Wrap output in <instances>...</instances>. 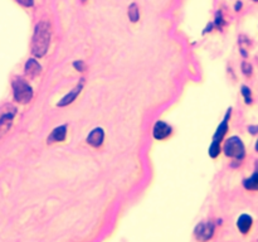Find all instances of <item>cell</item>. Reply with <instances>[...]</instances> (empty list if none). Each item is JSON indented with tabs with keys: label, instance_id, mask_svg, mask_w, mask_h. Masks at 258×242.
Listing matches in <instances>:
<instances>
[{
	"label": "cell",
	"instance_id": "6da1fadb",
	"mask_svg": "<svg viewBox=\"0 0 258 242\" xmlns=\"http://www.w3.org/2000/svg\"><path fill=\"white\" fill-rule=\"evenodd\" d=\"M50 41V31L49 25L46 22H41L37 24L31 41V50L33 54L37 57H43L47 53Z\"/></svg>",
	"mask_w": 258,
	"mask_h": 242
},
{
	"label": "cell",
	"instance_id": "7a4b0ae2",
	"mask_svg": "<svg viewBox=\"0 0 258 242\" xmlns=\"http://www.w3.org/2000/svg\"><path fill=\"white\" fill-rule=\"evenodd\" d=\"M13 91H14V97L18 102L20 104H27L33 97V90H31L30 86L28 85V82L25 80L15 79L13 81Z\"/></svg>",
	"mask_w": 258,
	"mask_h": 242
},
{
	"label": "cell",
	"instance_id": "3957f363",
	"mask_svg": "<svg viewBox=\"0 0 258 242\" xmlns=\"http://www.w3.org/2000/svg\"><path fill=\"white\" fill-rule=\"evenodd\" d=\"M224 153H226L227 157L234 158V159H243L245 153L244 145H243L242 140L238 138V136H232L224 144Z\"/></svg>",
	"mask_w": 258,
	"mask_h": 242
},
{
	"label": "cell",
	"instance_id": "277c9868",
	"mask_svg": "<svg viewBox=\"0 0 258 242\" xmlns=\"http://www.w3.org/2000/svg\"><path fill=\"white\" fill-rule=\"evenodd\" d=\"M229 116H230V110L227 113L226 117H224V120H223V123L220 124L219 128L217 129V132H215V135H214L213 143H212L211 148H209V155H211L212 158H217L218 154H219L220 142L223 140L227 130H228V119H229Z\"/></svg>",
	"mask_w": 258,
	"mask_h": 242
},
{
	"label": "cell",
	"instance_id": "5b68a950",
	"mask_svg": "<svg viewBox=\"0 0 258 242\" xmlns=\"http://www.w3.org/2000/svg\"><path fill=\"white\" fill-rule=\"evenodd\" d=\"M214 233V225L212 222H201L195 228V237L200 242H207L211 240Z\"/></svg>",
	"mask_w": 258,
	"mask_h": 242
},
{
	"label": "cell",
	"instance_id": "8992f818",
	"mask_svg": "<svg viewBox=\"0 0 258 242\" xmlns=\"http://www.w3.org/2000/svg\"><path fill=\"white\" fill-rule=\"evenodd\" d=\"M152 134H154V138L156 140H164L171 134V128L164 121H157L154 126Z\"/></svg>",
	"mask_w": 258,
	"mask_h": 242
},
{
	"label": "cell",
	"instance_id": "52a82bcc",
	"mask_svg": "<svg viewBox=\"0 0 258 242\" xmlns=\"http://www.w3.org/2000/svg\"><path fill=\"white\" fill-rule=\"evenodd\" d=\"M14 115H15V109H13L10 113H5L3 116L0 117V139L3 138L8 132V130L10 129Z\"/></svg>",
	"mask_w": 258,
	"mask_h": 242
},
{
	"label": "cell",
	"instance_id": "ba28073f",
	"mask_svg": "<svg viewBox=\"0 0 258 242\" xmlns=\"http://www.w3.org/2000/svg\"><path fill=\"white\" fill-rule=\"evenodd\" d=\"M104 130L101 129V128H96V129L92 130V131L90 132V135L87 136V143L90 145H92V146H94V148H98V146L102 144V142H104Z\"/></svg>",
	"mask_w": 258,
	"mask_h": 242
},
{
	"label": "cell",
	"instance_id": "9c48e42d",
	"mask_svg": "<svg viewBox=\"0 0 258 242\" xmlns=\"http://www.w3.org/2000/svg\"><path fill=\"white\" fill-rule=\"evenodd\" d=\"M67 128L64 125L58 126L52 131V134L48 138V143H56V142H63L66 139Z\"/></svg>",
	"mask_w": 258,
	"mask_h": 242
},
{
	"label": "cell",
	"instance_id": "30bf717a",
	"mask_svg": "<svg viewBox=\"0 0 258 242\" xmlns=\"http://www.w3.org/2000/svg\"><path fill=\"white\" fill-rule=\"evenodd\" d=\"M41 71L42 67L39 66V63L35 60H29L28 62H27V65H25V73H27L29 77H31V79L37 77V76L41 73Z\"/></svg>",
	"mask_w": 258,
	"mask_h": 242
},
{
	"label": "cell",
	"instance_id": "8fae6325",
	"mask_svg": "<svg viewBox=\"0 0 258 242\" xmlns=\"http://www.w3.org/2000/svg\"><path fill=\"white\" fill-rule=\"evenodd\" d=\"M82 86H83V82H81L77 87L75 88V90H72V91L69 92L68 95H67L66 97H63L62 100H61V102H58V106H66V105H69V104H72L73 101L76 100V97L78 96L79 92H81L82 90Z\"/></svg>",
	"mask_w": 258,
	"mask_h": 242
},
{
	"label": "cell",
	"instance_id": "7c38bea8",
	"mask_svg": "<svg viewBox=\"0 0 258 242\" xmlns=\"http://www.w3.org/2000/svg\"><path fill=\"white\" fill-rule=\"evenodd\" d=\"M252 222H253V221H252L251 216H248V214H242V216L238 218V221H237V226H238L241 232L247 233L251 230Z\"/></svg>",
	"mask_w": 258,
	"mask_h": 242
},
{
	"label": "cell",
	"instance_id": "4fadbf2b",
	"mask_svg": "<svg viewBox=\"0 0 258 242\" xmlns=\"http://www.w3.org/2000/svg\"><path fill=\"white\" fill-rule=\"evenodd\" d=\"M243 186L248 191H258V170L252 177H249L248 179H245L243 182Z\"/></svg>",
	"mask_w": 258,
	"mask_h": 242
},
{
	"label": "cell",
	"instance_id": "5bb4252c",
	"mask_svg": "<svg viewBox=\"0 0 258 242\" xmlns=\"http://www.w3.org/2000/svg\"><path fill=\"white\" fill-rule=\"evenodd\" d=\"M138 16H140V14H138V8L136 4H131V5L129 6V18L131 22H137L138 20Z\"/></svg>",
	"mask_w": 258,
	"mask_h": 242
},
{
	"label": "cell",
	"instance_id": "9a60e30c",
	"mask_svg": "<svg viewBox=\"0 0 258 242\" xmlns=\"http://www.w3.org/2000/svg\"><path fill=\"white\" fill-rule=\"evenodd\" d=\"M242 94H243V96H244L245 102H247V104H251V102H252L251 90H249L248 87H245V86H243V87H242Z\"/></svg>",
	"mask_w": 258,
	"mask_h": 242
},
{
	"label": "cell",
	"instance_id": "2e32d148",
	"mask_svg": "<svg viewBox=\"0 0 258 242\" xmlns=\"http://www.w3.org/2000/svg\"><path fill=\"white\" fill-rule=\"evenodd\" d=\"M242 69H243V73H244V75L251 76V73H252V67L249 66L248 63H247V62L243 63V65H242Z\"/></svg>",
	"mask_w": 258,
	"mask_h": 242
},
{
	"label": "cell",
	"instance_id": "e0dca14e",
	"mask_svg": "<svg viewBox=\"0 0 258 242\" xmlns=\"http://www.w3.org/2000/svg\"><path fill=\"white\" fill-rule=\"evenodd\" d=\"M73 66L76 67V68L78 69V71H85V63L82 62V61H78V62H75V65Z\"/></svg>",
	"mask_w": 258,
	"mask_h": 242
},
{
	"label": "cell",
	"instance_id": "ac0fdd59",
	"mask_svg": "<svg viewBox=\"0 0 258 242\" xmlns=\"http://www.w3.org/2000/svg\"><path fill=\"white\" fill-rule=\"evenodd\" d=\"M16 1H18V3H20L22 5H24V6H31L33 5V3H34L33 0H16Z\"/></svg>",
	"mask_w": 258,
	"mask_h": 242
},
{
	"label": "cell",
	"instance_id": "d6986e66",
	"mask_svg": "<svg viewBox=\"0 0 258 242\" xmlns=\"http://www.w3.org/2000/svg\"><path fill=\"white\" fill-rule=\"evenodd\" d=\"M249 131H251L252 134H256V132L258 131V126H251V128H249Z\"/></svg>",
	"mask_w": 258,
	"mask_h": 242
},
{
	"label": "cell",
	"instance_id": "ffe728a7",
	"mask_svg": "<svg viewBox=\"0 0 258 242\" xmlns=\"http://www.w3.org/2000/svg\"><path fill=\"white\" fill-rule=\"evenodd\" d=\"M256 150L258 151V140H257V143H256Z\"/></svg>",
	"mask_w": 258,
	"mask_h": 242
},
{
	"label": "cell",
	"instance_id": "44dd1931",
	"mask_svg": "<svg viewBox=\"0 0 258 242\" xmlns=\"http://www.w3.org/2000/svg\"><path fill=\"white\" fill-rule=\"evenodd\" d=\"M82 1H86V0H82Z\"/></svg>",
	"mask_w": 258,
	"mask_h": 242
},
{
	"label": "cell",
	"instance_id": "7402d4cb",
	"mask_svg": "<svg viewBox=\"0 0 258 242\" xmlns=\"http://www.w3.org/2000/svg\"><path fill=\"white\" fill-rule=\"evenodd\" d=\"M255 1H258V0H255Z\"/></svg>",
	"mask_w": 258,
	"mask_h": 242
}]
</instances>
